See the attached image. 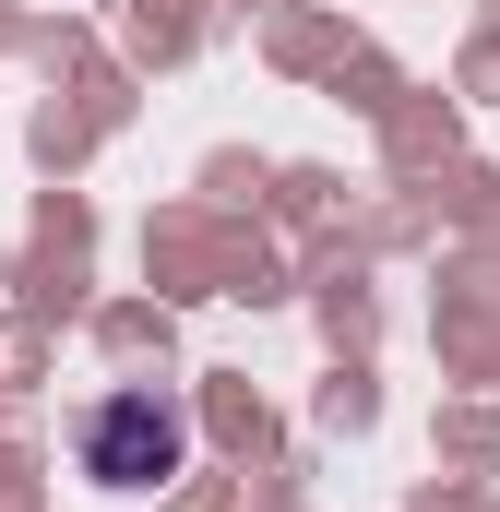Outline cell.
<instances>
[{
    "instance_id": "1",
    "label": "cell",
    "mask_w": 500,
    "mask_h": 512,
    "mask_svg": "<svg viewBox=\"0 0 500 512\" xmlns=\"http://www.w3.org/2000/svg\"><path fill=\"white\" fill-rule=\"evenodd\" d=\"M179 465H191V417H179L167 393H108V405L84 417V477L155 489V477H179Z\"/></svg>"
}]
</instances>
